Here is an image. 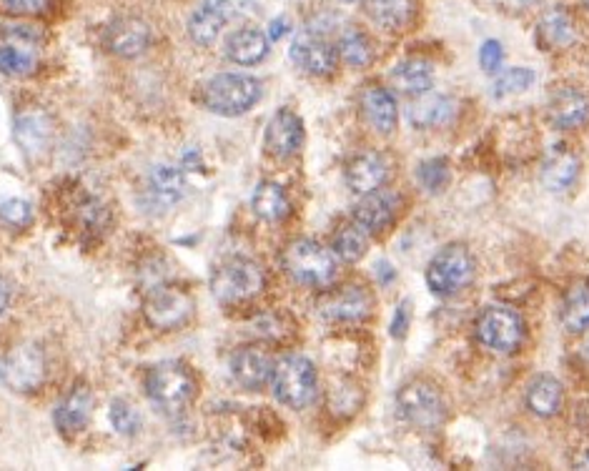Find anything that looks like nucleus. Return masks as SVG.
Listing matches in <instances>:
<instances>
[{
    "label": "nucleus",
    "mask_w": 589,
    "mask_h": 471,
    "mask_svg": "<svg viewBox=\"0 0 589 471\" xmlns=\"http://www.w3.org/2000/svg\"><path fill=\"white\" fill-rule=\"evenodd\" d=\"M261 98V81L246 73H221L201 86L199 101L216 116L234 118L251 111Z\"/></svg>",
    "instance_id": "nucleus-1"
},
{
    "label": "nucleus",
    "mask_w": 589,
    "mask_h": 471,
    "mask_svg": "<svg viewBox=\"0 0 589 471\" xmlns=\"http://www.w3.org/2000/svg\"><path fill=\"white\" fill-rule=\"evenodd\" d=\"M146 394L163 414H178L191 404L196 379L181 361H161L146 376Z\"/></svg>",
    "instance_id": "nucleus-2"
},
{
    "label": "nucleus",
    "mask_w": 589,
    "mask_h": 471,
    "mask_svg": "<svg viewBox=\"0 0 589 471\" xmlns=\"http://www.w3.org/2000/svg\"><path fill=\"white\" fill-rule=\"evenodd\" d=\"M284 269L294 281L304 286L324 289L336 279V259L329 249L311 239H299L286 246Z\"/></svg>",
    "instance_id": "nucleus-3"
},
{
    "label": "nucleus",
    "mask_w": 589,
    "mask_h": 471,
    "mask_svg": "<svg viewBox=\"0 0 589 471\" xmlns=\"http://www.w3.org/2000/svg\"><path fill=\"white\" fill-rule=\"evenodd\" d=\"M397 409L407 424L419 431H432L447 419V404L442 391L424 379H414L404 384L397 394Z\"/></svg>",
    "instance_id": "nucleus-4"
},
{
    "label": "nucleus",
    "mask_w": 589,
    "mask_h": 471,
    "mask_svg": "<svg viewBox=\"0 0 589 471\" xmlns=\"http://www.w3.org/2000/svg\"><path fill=\"white\" fill-rule=\"evenodd\" d=\"M274 384L276 399L289 409H306L316 399V369L306 356H284L279 364H274Z\"/></svg>",
    "instance_id": "nucleus-5"
},
{
    "label": "nucleus",
    "mask_w": 589,
    "mask_h": 471,
    "mask_svg": "<svg viewBox=\"0 0 589 471\" xmlns=\"http://www.w3.org/2000/svg\"><path fill=\"white\" fill-rule=\"evenodd\" d=\"M266 286V274L256 261L231 259L211 276V291L221 304H241L259 296Z\"/></svg>",
    "instance_id": "nucleus-6"
},
{
    "label": "nucleus",
    "mask_w": 589,
    "mask_h": 471,
    "mask_svg": "<svg viewBox=\"0 0 589 471\" xmlns=\"http://www.w3.org/2000/svg\"><path fill=\"white\" fill-rule=\"evenodd\" d=\"M474 264L472 251L464 244H449L429 261L427 284L437 296H454L474 281Z\"/></svg>",
    "instance_id": "nucleus-7"
},
{
    "label": "nucleus",
    "mask_w": 589,
    "mask_h": 471,
    "mask_svg": "<svg viewBox=\"0 0 589 471\" xmlns=\"http://www.w3.org/2000/svg\"><path fill=\"white\" fill-rule=\"evenodd\" d=\"M256 13L254 0H204L196 11H193L191 21H188V33H191L193 43L199 46H211L216 38L221 36L226 23L236 21V18H249Z\"/></svg>",
    "instance_id": "nucleus-8"
},
{
    "label": "nucleus",
    "mask_w": 589,
    "mask_h": 471,
    "mask_svg": "<svg viewBox=\"0 0 589 471\" xmlns=\"http://www.w3.org/2000/svg\"><path fill=\"white\" fill-rule=\"evenodd\" d=\"M46 356L38 344H21L0 361V381L18 394H31L43 384Z\"/></svg>",
    "instance_id": "nucleus-9"
},
{
    "label": "nucleus",
    "mask_w": 589,
    "mask_h": 471,
    "mask_svg": "<svg viewBox=\"0 0 589 471\" xmlns=\"http://www.w3.org/2000/svg\"><path fill=\"white\" fill-rule=\"evenodd\" d=\"M6 41L0 43V73L11 78H26L38 68L41 33L33 26H8Z\"/></svg>",
    "instance_id": "nucleus-10"
},
{
    "label": "nucleus",
    "mask_w": 589,
    "mask_h": 471,
    "mask_svg": "<svg viewBox=\"0 0 589 471\" xmlns=\"http://www.w3.org/2000/svg\"><path fill=\"white\" fill-rule=\"evenodd\" d=\"M477 336L487 349L512 354L524 339V324L509 306H487L477 319Z\"/></svg>",
    "instance_id": "nucleus-11"
},
{
    "label": "nucleus",
    "mask_w": 589,
    "mask_h": 471,
    "mask_svg": "<svg viewBox=\"0 0 589 471\" xmlns=\"http://www.w3.org/2000/svg\"><path fill=\"white\" fill-rule=\"evenodd\" d=\"M143 314L146 321L158 331H173L181 329L193 314V301L178 286L158 284L153 286L151 294H148L146 306H143Z\"/></svg>",
    "instance_id": "nucleus-12"
},
{
    "label": "nucleus",
    "mask_w": 589,
    "mask_h": 471,
    "mask_svg": "<svg viewBox=\"0 0 589 471\" xmlns=\"http://www.w3.org/2000/svg\"><path fill=\"white\" fill-rule=\"evenodd\" d=\"M291 58H294V63L301 71L311 73V76H329L336 68L339 51L321 33L309 28V31L299 33L294 38V43H291Z\"/></svg>",
    "instance_id": "nucleus-13"
},
{
    "label": "nucleus",
    "mask_w": 589,
    "mask_h": 471,
    "mask_svg": "<svg viewBox=\"0 0 589 471\" xmlns=\"http://www.w3.org/2000/svg\"><path fill=\"white\" fill-rule=\"evenodd\" d=\"M16 143L28 158H38L53 141V118L43 108H26L16 116Z\"/></svg>",
    "instance_id": "nucleus-14"
},
{
    "label": "nucleus",
    "mask_w": 589,
    "mask_h": 471,
    "mask_svg": "<svg viewBox=\"0 0 589 471\" xmlns=\"http://www.w3.org/2000/svg\"><path fill=\"white\" fill-rule=\"evenodd\" d=\"M231 376L239 386L249 391H259L269 384V379L274 376V361L259 346H241L231 354Z\"/></svg>",
    "instance_id": "nucleus-15"
},
{
    "label": "nucleus",
    "mask_w": 589,
    "mask_h": 471,
    "mask_svg": "<svg viewBox=\"0 0 589 471\" xmlns=\"http://www.w3.org/2000/svg\"><path fill=\"white\" fill-rule=\"evenodd\" d=\"M304 146V123L289 108H281L266 126V148L276 158H291Z\"/></svg>",
    "instance_id": "nucleus-16"
},
{
    "label": "nucleus",
    "mask_w": 589,
    "mask_h": 471,
    "mask_svg": "<svg viewBox=\"0 0 589 471\" xmlns=\"http://www.w3.org/2000/svg\"><path fill=\"white\" fill-rule=\"evenodd\" d=\"M399 208V196L394 191H371L364 193L354 208V221L364 228L366 233H379L394 221Z\"/></svg>",
    "instance_id": "nucleus-17"
},
{
    "label": "nucleus",
    "mask_w": 589,
    "mask_h": 471,
    "mask_svg": "<svg viewBox=\"0 0 589 471\" xmlns=\"http://www.w3.org/2000/svg\"><path fill=\"white\" fill-rule=\"evenodd\" d=\"M371 294L361 286H346L321 301V316L329 321H361L371 314Z\"/></svg>",
    "instance_id": "nucleus-18"
},
{
    "label": "nucleus",
    "mask_w": 589,
    "mask_h": 471,
    "mask_svg": "<svg viewBox=\"0 0 589 471\" xmlns=\"http://www.w3.org/2000/svg\"><path fill=\"white\" fill-rule=\"evenodd\" d=\"M579 176V158L567 146H554L539 166L542 186L552 193H564L574 186Z\"/></svg>",
    "instance_id": "nucleus-19"
},
{
    "label": "nucleus",
    "mask_w": 589,
    "mask_h": 471,
    "mask_svg": "<svg viewBox=\"0 0 589 471\" xmlns=\"http://www.w3.org/2000/svg\"><path fill=\"white\" fill-rule=\"evenodd\" d=\"M386 176H389V161L381 153H361L346 168V183L361 196L384 186Z\"/></svg>",
    "instance_id": "nucleus-20"
},
{
    "label": "nucleus",
    "mask_w": 589,
    "mask_h": 471,
    "mask_svg": "<svg viewBox=\"0 0 589 471\" xmlns=\"http://www.w3.org/2000/svg\"><path fill=\"white\" fill-rule=\"evenodd\" d=\"M151 43V28L138 18H121L108 28V48L121 58H136Z\"/></svg>",
    "instance_id": "nucleus-21"
},
{
    "label": "nucleus",
    "mask_w": 589,
    "mask_h": 471,
    "mask_svg": "<svg viewBox=\"0 0 589 471\" xmlns=\"http://www.w3.org/2000/svg\"><path fill=\"white\" fill-rule=\"evenodd\" d=\"M224 53L239 66H256L269 56V36L259 28H236L226 38Z\"/></svg>",
    "instance_id": "nucleus-22"
},
{
    "label": "nucleus",
    "mask_w": 589,
    "mask_h": 471,
    "mask_svg": "<svg viewBox=\"0 0 589 471\" xmlns=\"http://www.w3.org/2000/svg\"><path fill=\"white\" fill-rule=\"evenodd\" d=\"M454 116V101L449 96H439V93H422L414 96L409 103L407 118L414 128H437L452 121Z\"/></svg>",
    "instance_id": "nucleus-23"
},
{
    "label": "nucleus",
    "mask_w": 589,
    "mask_h": 471,
    "mask_svg": "<svg viewBox=\"0 0 589 471\" xmlns=\"http://www.w3.org/2000/svg\"><path fill=\"white\" fill-rule=\"evenodd\" d=\"M547 116L557 128L582 126L589 121V98L574 88H562L549 101Z\"/></svg>",
    "instance_id": "nucleus-24"
},
{
    "label": "nucleus",
    "mask_w": 589,
    "mask_h": 471,
    "mask_svg": "<svg viewBox=\"0 0 589 471\" xmlns=\"http://www.w3.org/2000/svg\"><path fill=\"white\" fill-rule=\"evenodd\" d=\"M93 414V396L86 386H76L61 404L56 406V426L63 434H78L88 426Z\"/></svg>",
    "instance_id": "nucleus-25"
},
{
    "label": "nucleus",
    "mask_w": 589,
    "mask_h": 471,
    "mask_svg": "<svg viewBox=\"0 0 589 471\" xmlns=\"http://www.w3.org/2000/svg\"><path fill=\"white\" fill-rule=\"evenodd\" d=\"M361 106H364V113L366 118H369L371 126H374V131L384 133V136L394 133V128H397V121H399V108H397V101H394V96H391L386 88L381 86L366 88L364 96H361Z\"/></svg>",
    "instance_id": "nucleus-26"
},
{
    "label": "nucleus",
    "mask_w": 589,
    "mask_h": 471,
    "mask_svg": "<svg viewBox=\"0 0 589 471\" xmlns=\"http://www.w3.org/2000/svg\"><path fill=\"white\" fill-rule=\"evenodd\" d=\"M537 38L539 46H544V51H549V48H569L577 41V26H574L572 16L564 8H549L539 18Z\"/></svg>",
    "instance_id": "nucleus-27"
},
{
    "label": "nucleus",
    "mask_w": 589,
    "mask_h": 471,
    "mask_svg": "<svg viewBox=\"0 0 589 471\" xmlns=\"http://www.w3.org/2000/svg\"><path fill=\"white\" fill-rule=\"evenodd\" d=\"M562 326L569 334H584L589 329V279H577L569 284L562 299Z\"/></svg>",
    "instance_id": "nucleus-28"
},
{
    "label": "nucleus",
    "mask_w": 589,
    "mask_h": 471,
    "mask_svg": "<svg viewBox=\"0 0 589 471\" xmlns=\"http://www.w3.org/2000/svg\"><path fill=\"white\" fill-rule=\"evenodd\" d=\"M391 83H394V88L402 91L404 96H422V93L432 91V63L422 61V58H409V61L399 63V66L391 71Z\"/></svg>",
    "instance_id": "nucleus-29"
},
{
    "label": "nucleus",
    "mask_w": 589,
    "mask_h": 471,
    "mask_svg": "<svg viewBox=\"0 0 589 471\" xmlns=\"http://www.w3.org/2000/svg\"><path fill=\"white\" fill-rule=\"evenodd\" d=\"M364 11L384 31H404L414 16V0H364Z\"/></svg>",
    "instance_id": "nucleus-30"
},
{
    "label": "nucleus",
    "mask_w": 589,
    "mask_h": 471,
    "mask_svg": "<svg viewBox=\"0 0 589 471\" xmlns=\"http://www.w3.org/2000/svg\"><path fill=\"white\" fill-rule=\"evenodd\" d=\"M564 391L554 376H537L527 386V406L537 416H557L562 409Z\"/></svg>",
    "instance_id": "nucleus-31"
},
{
    "label": "nucleus",
    "mask_w": 589,
    "mask_h": 471,
    "mask_svg": "<svg viewBox=\"0 0 589 471\" xmlns=\"http://www.w3.org/2000/svg\"><path fill=\"white\" fill-rule=\"evenodd\" d=\"M251 206H254L256 216L264 218V221L269 223L281 221V218L289 216L291 211L289 196H286L284 188L274 181H264L256 186L254 198H251Z\"/></svg>",
    "instance_id": "nucleus-32"
},
{
    "label": "nucleus",
    "mask_w": 589,
    "mask_h": 471,
    "mask_svg": "<svg viewBox=\"0 0 589 471\" xmlns=\"http://www.w3.org/2000/svg\"><path fill=\"white\" fill-rule=\"evenodd\" d=\"M151 196L161 206H176L186 196V178L183 171L173 166H156L151 173Z\"/></svg>",
    "instance_id": "nucleus-33"
},
{
    "label": "nucleus",
    "mask_w": 589,
    "mask_h": 471,
    "mask_svg": "<svg viewBox=\"0 0 589 471\" xmlns=\"http://www.w3.org/2000/svg\"><path fill=\"white\" fill-rule=\"evenodd\" d=\"M369 249V233L359 226V223H349L341 226L334 236V254L346 264H354Z\"/></svg>",
    "instance_id": "nucleus-34"
},
{
    "label": "nucleus",
    "mask_w": 589,
    "mask_h": 471,
    "mask_svg": "<svg viewBox=\"0 0 589 471\" xmlns=\"http://www.w3.org/2000/svg\"><path fill=\"white\" fill-rule=\"evenodd\" d=\"M339 56L344 58V63H349V66L354 68H364L371 63V56H374V51H371V41L366 38V33H361L359 28H346L344 33H341L339 38Z\"/></svg>",
    "instance_id": "nucleus-35"
},
{
    "label": "nucleus",
    "mask_w": 589,
    "mask_h": 471,
    "mask_svg": "<svg viewBox=\"0 0 589 471\" xmlns=\"http://www.w3.org/2000/svg\"><path fill=\"white\" fill-rule=\"evenodd\" d=\"M534 83V71L529 68H509L502 76L494 81V96H517V93H524Z\"/></svg>",
    "instance_id": "nucleus-36"
},
{
    "label": "nucleus",
    "mask_w": 589,
    "mask_h": 471,
    "mask_svg": "<svg viewBox=\"0 0 589 471\" xmlns=\"http://www.w3.org/2000/svg\"><path fill=\"white\" fill-rule=\"evenodd\" d=\"M108 419H111V426L123 436H133L141 429V414L136 411V406L128 404V401L116 399L111 404V411H108Z\"/></svg>",
    "instance_id": "nucleus-37"
},
{
    "label": "nucleus",
    "mask_w": 589,
    "mask_h": 471,
    "mask_svg": "<svg viewBox=\"0 0 589 471\" xmlns=\"http://www.w3.org/2000/svg\"><path fill=\"white\" fill-rule=\"evenodd\" d=\"M0 221L13 228H26L33 221V206L26 198H3L0 201Z\"/></svg>",
    "instance_id": "nucleus-38"
},
{
    "label": "nucleus",
    "mask_w": 589,
    "mask_h": 471,
    "mask_svg": "<svg viewBox=\"0 0 589 471\" xmlns=\"http://www.w3.org/2000/svg\"><path fill=\"white\" fill-rule=\"evenodd\" d=\"M419 183H422L427 191L439 193L447 188L449 183V163L444 158H432V161H424L419 166Z\"/></svg>",
    "instance_id": "nucleus-39"
},
{
    "label": "nucleus",
    "mask_w": 589,
    "mask_h": 471,
    "mask_svg": "<svg viewBox=\"0 0 589 471\" xmlns=\"http://www.w3.org/2000/svg\"><path fill=\"white\" fill-rule=\"evenodd\" d=\"M78 218H81L83 226H88L91 231H98V228L106 226L108 211L101 201L96 198H88L86 203H81V211H78Z\"/></svg>",
    "instance_id": "nucleus-40"
},
{
    "label": "nucleus",
    "mask_w": 589,
    "mask_h": 471,
    "mask_svg": "<svg viewBox=\"0 0 589 471\" xmlns=\"http://www.w3.org/2000/svg\"><path fill=\"white\" fill-rule=\"evenodd\" d=\"M0 8L11 16H38L48 8V0H0Z\"/></svg>",
    "instance_id": "nucleus-41"
},
{
    "label": "nucleus",
    "mask_w": 589,
    "mask_h": 471,
    "mask_svg": "<svg viewBox=\"0 0 589 471\" xmlns=\"http://www.w3.org/2000/svg\"><path fill=\"white\" fill-rule=\"evenodd\" d=\"M502 61H504V48L499 41H487L482 46V51H479V63H482V68L487 73H494L502 68Z\"/></svg>",
    "instance_id": "nucleus-42"
},
{
    "label": "nucleus",
    "mask_w": 589,
    "mask_h": 471,
    "mask_svg": "<svg viewBox=\"0 0 589 471\" xmlns=\"http://www.w3.org/2000/svg\"><path fill=\"white\" fill-rule=\"evenodd\" d=\"M409 324H412V301H402L394 311V319H391V336L394 339H404Z\"/></svg>",
    "instance_id": "nucleus-43"
},
{
    "label": "nucleus",
    "mask_w": 589,
    "mask_h": 471,
    "mask_svg": "<svg viewBox=\"0 0 589 471\" xmlns=\"http://www.w3.org/2000/svg\"><path fill=\"white\" fill-rule=\"evenodd\" d=\"M537 0H497V6L507 13H522L527 8H532Z\"/></svg>",
    "instance_id": "nucleus-44"
},
{
    "label": "nucleus",
    "mask_w": 589,
    "mask_h": 471,
    "mask_svg": "<svg viewBox=\"0 0 589 471\" xmlns=\"http://www.w3.org/2000/svg\"><path fill=\"white\" fill-rule=\"evenodd\" d=\"M289 33V21L286 18H274L269 26V41H281Z\"/></svg>",
    "instance_id": "nucleus-45"
},
{
    "label": "nucleus",
    "mask_w": 589,
    "mask_h": 471,
    "mask_svg": "<svg viewBox=\"0 0 589 471\" xmlns=\"http://www.w3.org/2000/svg\"><path fill=\"white\" fill-rule=\"evenodd\" d=\"M181 171H201L204 168V161H201V156L196 151H188L186 156H183L181 161Z\"/></svg>",
    "instance_id": "nucleus-46"
},
{
    "label": "nucleus",
    "mask_w": 589,
    "mask_h": 471,
    "mask_svg": "<svg viewBox=\"0 0 589 471\" xmlns=\"http://www.w3.org/2000/svg\"><path fill=\"white\" fill-rule=\"evenodd\" d=\"M376 276H379L381 284H389V281L394 279V266L386 264V261H379V264H376Z\"/></svg>",
    "instance_id": "nucleus-47"
},
{
    "label": "nucleus",
    "mask_w": 589,
    "mask_h": 471,
    "mask_svg": "<svg viewBox=\"0 0 589 471\" xmlns=\"http://www.w3.org/2000/svg\"><path fill=\"white\" fill-rule=\"evenodd\" d=\"M8 301H11V289H8V284L3 279H0V316L6 314L8 309Z\"/></svg>",
    "instance_id": "nucleus-48"
},
{
    "label": "nucleus",
    "mask_w": 589,
    "mask_h": 471,
    "mask_svg": "<svg viewBox=\"0 0 589 471\" xmlns=\"http://www.w3.org/2000/svg\"><path fill=\"white\" fill-rule=\"evenodd\" d=\"M582 3H584V8H587V11H589V0H582Z\"/></svg>",
    "instance_id": "nucleus-49"
}]
</instances>
